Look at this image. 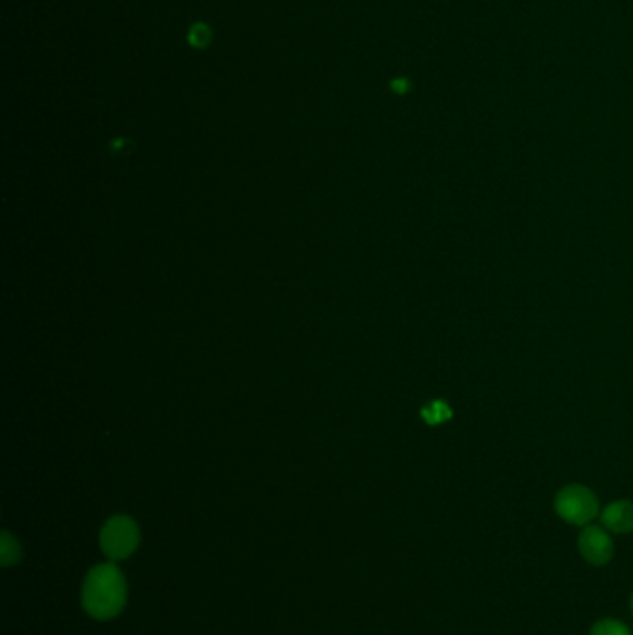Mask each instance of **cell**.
<instances>
[{
    "label": "cell",
    "instance_id": "obj_3",
    "mask_svg": "<svg viewBox=\"0 0 633 635\" xmlns=\"http://www.w3.org/2000/svg\"><path fill=\"white\" fill-rule=\"evenodd\" d=\"M140 545L138 524L130 517L117 515L103 526L101 532V550L106 558L117 561L132 556Z\"/></svg>",
    "mask_w": 633,
    "mask_h": 635
},
{
    "label": "cell",
    "instance_id": "obj_9",
    "mask_svg": "<svg viewBox=\"0 0 633 635\" xmlns=\"http://www.w3.org/2000/svg\"><path fill=\"white\" fill-rule=\"evenodd\" d=\"M190 43L197 47V49H205L210 45V41H212V32H210V28L207 25H203V23H197V25L192 26L190 28Z\"/></svg>",
    "mask_w": 633,
    "mask_h": 635
},
{
    "label": "cell",
    "instance_id": "obj_4",
    "mask_svg": "<svg viewBox=\"0 0 633 635\" xmlns=\"http://www.w3.org/2000/svg\"><path fill=\"white\" fill-rule=\"evenodd\" d=\"M578 550L585 563L593 567H606L615 558V543L604 526L589 524L578 535Z\"/></svg>",
    "mask_w": 633,
    "mask_h": 635
},
{
    "label": "cell",
    "instance_id": "obj_11",
    "mask_svg": "<svg viewBox=\"0 0 633 635\" xmlns=\"http://www.w3.org/2000/svg\"><path fill=\"white\" fill-rule=\"evenodd\" d=\"M630 610H632V615H633V593H632V597H630Z\"/></svg>",
    "mask_w": 633,
    "mask_h": 635
},
{
    "label": "cell",
    "instance_id": "obj_5",
    "mask_svg": "<svg viewBox=\"0 0 633 635\" xmlns=\"http://www.w3.org/2000/svg\"><path fill=\"white\" fill-rule=\"evenodd\" d=\"M600 522L609 533L628 535L633 533V502L617 500L600 511Z\"/></svg>",
    "mask_w": 633,
    "mask_h": 635
},
{
    "label": "cell",
    "instance_id": "obj_8",
    "mask_svg": "<svg viewBox=\"0 0 633 635\" xmlns=\"http://www.w3.org/2000/svg\"><path fill=\"white\" fill-rule=\"evenodd\" d=\"M422 415H424L429 424H440V422H444V420H448L452 416V411L448 409V405L444 402H433L427 405L426 409L422 411Z\"/></svg>",
    "mask_w": 633,
    "mask_h": 635
},
{
    "label": "cell",
    "instance_id": "obj_6",
    "mask_svg": "<svg viewBox=\"0 0 633 635\" xmlns=\"http://www.w3.org/2000/svg\"><path fill=\"white\" fill-rule=\"evenodd\" d=\"M589 635H632V630L628 628V624L622 623L619 619L606 617L593 623Z\"/></svg>",
    "mask_w": 633,
    "mask_h": 635
},
{
    "label": "cell",
    "instance_id": "obj_10",
    "mask_svg": "<svg viewBox=\"0 0 633 635\" xmlns=\"http://www.w3.org/2000/svg\"><path fill=\"white\" fill-rule=\"evenodd\" d=\"M407 80H394L392 82V90L398 91V93H403V91H407Z\"/></svg>",
    "mask_w": 633,
    "mask_h": 635
},
{
    "label": "cell",
    "instance_id": "obj_2",
    "mask_svg": "<svg viewBox=\"0 0 633 635\" xmlns=\"http://www.w3.org/2000/svg\"><path fill=\"white\" fill-rule=\"evenodd\" d=\"M554 509L563 522L585 528L600 515V502L589 487L572 483L556 494Z\"/></svg>",
    "mask_w": 633,
    "mask_h": 635
},
{
    "label": "cell",
    "instance_id": "obj_7",
    "mask_svg": "<svg viewBox=\"0 0 633 635\" xmlns=\"http://www.w3.org/2000/svg\"><path fill=\"white\" fill-rule=\"evenodd\" d=\"M0 559L4 567H13L21 561V546L8 532L2 533L0 541Z\"/></svg>",
    "mask_w": 633,
    "mask_h": 635
},
{
    "label": "cell",
    "instance_id": "obj_1",
    "mask_svg": "<svg viewBox=\"0 0 633 635\" xmlns=\"http://www.w3.org/2000/svg\"><path fill=\"white\" fill-rule=\"evenodd\" d=\"M127 604V580L114 563L93 567L82 587V606L97 621L117 617Z\"/></svg>",
    "mask_w": 633,
    "mask_h": 635
}]
</instances>
